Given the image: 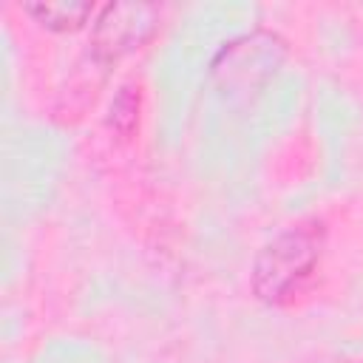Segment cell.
I'll list each match as a JSON object with an SVG mask.
<instances>
[{
    "label": "cell",
    "mask_w": 363,
    "mask_h": 363,
    "mask_svg": "<svg viewBox=\"0 0 363 363\" xmlns=\"http://www.w3.org/2000/svg\"><path fill=\"white\" fill-rule=\"evenodd\" d=\"M323 247V230L318 221H301L278 233L255 258L252 289L261 301L281 303L301 289L312 275Z\"/></svg>",
    "instance_id": "6da1fadb"
},
{
    "label": "cell",
    "mask_w": 363,
    "mask_h": 363,
    "mask_svg": "<svg viewBox=\"0 0 363 363\" xmlns=\"http://www.w3.org/2000/svg\"><path fill=\"white\" fill-rule=\"evenodd\" d=\"M159 11L139 3H111L99 11L94 26V51L102 60H116L136 48L156 26Z\"/></svg>",
    "instance_id": "7a4b0ae2"
},
{
    "label": "cell",
    "mask_w": 363,
    "mask_h": 363,
    "mask_svg": "<svg viewBox=\"0 0 363 363\" xmlns=\"http://www.w3.org/2000/svg\"><path fill=\"white\" fill-rule=\"evenodd\" d=\"M26 11L45 28L71 31V28H79L96 11V6L79 3V0H40V3H26Z\"/></svg>",
    "instance_id": "3957f363"
}]
</instances>
